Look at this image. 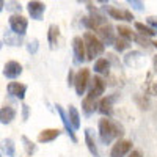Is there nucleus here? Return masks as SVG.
<instances>
[{"mask_svg":"<svg viewBox=\"0 0 157 157\" xmlns=\"http://www.w3.org/2000/svg\"><path fill=\"white\" fill-rule=\"evenodd\" d=\"M99 140L102 145H110L116 138L123 137V127L109 118H101L99 120Z\"/></svg>","mask_w":157,"mask_h":157,"instance_id":"obj_1","label":"nucleus"},{"mask_svg":"<svg viewBox=\"0 0 157 157\" xmlns=\"http://www.w3.org/2000/svg\"><path fill=\"white\" fill-rule=\"evenodd\" d=\"M83 44H85V54H86V60H94L96 57L102 55L104 50H105V46L102 44L101 39L93 33V32H86L83 35Z\"/></svg>","mask_w":157,"mask_h":157,"instance_id":"obj_2","label":"nucleus"},{"mask_svg":"<svg viewBox=\"0 0 157 157\" xmlns=\"http://www.w3.org/2000/svg\"><path fill=\"white\" fill-rule=\"evenodd\" d=\"M96 33H98L96 36L102 41L104 46H113L116 36H115V29H113V25H112L109 21L104 22L102 25H99V27L96 29Z\"/></svg>","mask_w":157,"mask_h":157,"instance_id":"obj_3","label":"nucleus"},{"mask_svg":"<svg viewBox=\"0 0 157 157\" xmlns=\"http://www.w3.org/2000/svg\"><path fill=\"white\" fill-rule=\"evenodd\" d=\"M90 83V69L88 68H82L77 74H74V88H75V93L82 98V94H85L86 86Z\"/></svg>","mask_w":157,"mask_h":157,"instance_id":"obj_4","label":"nucleus"},{"mask_svg":"<svg viewBox=\"0 0 157 157\" xmlns=\"http://www.w3.org/2000/svg\"><path fill=\"white\" fill-rule=\"evenodd\" d=\"M10 29L13 33H16L19 36H24L25 32H27V27H29V21L27 17H24L22 14H11L10 17Z\"/></svg>","mask_w":157,"mask_h":157,"instance_id":"obj_5","label":"nucleus"},{"mask_svg":"<svg viewBox=\"0 0 157 157\" xmlns=\"http://www.w3.org/2000/svg\"><path fill=\"white\" fill-rule=\"evenodd\" d=\"M72 52H74V61L77 64H82L86 61V54H85V44L82 36H74L72 38Z\"/></svg>","mask_w":157,"mask_h":157,"instance_id":"obj_6","label":"nucleus"},{"mask_svg":"<svg viewBox=\"0 0 157 157\" xmlns=\"http://www.w3.org/2000/svg\"><path fill=\"white\" fill-rule=\"evenodd\" d=\"M27 11L32 19L35 21H41L44 16V11H46V5L41 2V0H30L27 3Z\"/></svg>","mask_w":157,"mask_h":157,"instance_id":"obj_7","label":"nucleus"},{"mask_svg":"<svg viewBox=\"0 0 157 157\" xmlns=\"http://www.w3.org/2000/svg\"><path fill=\"white\" fill-rule=\"evenodd\" d=\"M130 151H132V141L118 140L110 151V157H126V154H129Z\"/></svg>","mask_w":157,"mask_h":157,"instance_id":"obj_8","label":"nucleus"},{"mask_svg":"<svg viewBox=\"0 0 157 157\" xmlns=\"http://www.w3.org/2000/svg\"><path fill=\"white\" fill-rule=\"evenodd\" d=\"M105 11L107 14L112 17V19H116V21H124V22H132L135 17L130 11L127 10H120V8H115V6H105Z\"/></svg>","mask_w":157,"mask_h":157,"instance_id":"obj_9","label":"nucleus"},{"mask_svg":"<svg viewBox=\"0 0 157 157\" xmlns=\"http://www.w3.org/2000/svg\"><path fill=\"white\" fill-rule=\"evenodd\" d=\"M90 82H91V88H90V93L86 96L91 98V99L101 98L104 94V91H105V82H104L99 75H94L93 80H90Z\"/></svg>","mask_w":157,"mask_h":157,"instance_id":"obj_10","label":"nucleus"},{"mask_svg":"<svg viewBox=\"0 0 157 157\" xmlns=\"http://www.w3.org/2000/svg\"><path fill=\"white\" fill-rule=\"evenodd\" d=\"M22 74V64L11 60V61H6L5 66H3V75L6 78H16Z\"/></svg>","mask_w":157,"mask_h":157,"instance_id":"obj_11","label":"nucleus"},{"mask_svg":"<svg viewBox=\"0 0 157 157\" xmlns=\"http://www.w3.org/2000/svg\"><path fill=\"white\" fill-rule=\"evenodd\" d=\"M6 90H8L10 96L22 101L25 98V93H27V85H25V83H19V82H11V83H8Z\"/></svg>","mask_w":157,"mask_h":157,"instance_id":"obj_12","label":"nucleus"},{"mask_svg":"<svg viewBox=\"0 0 157 157\" xmlns=\"http://www.w3.org/2000/svg\"><path fill=\"white\" fill-rule=\"evenodd\" d=\"M57 112H58V115H60V120H61V123H63V126H64V129H66V134L69 135V138L74 141V143H77V137H75V130L72 129V126H71V123H69V120H68V115H66V112L63 110V107L61 105H58L57 104Z\"/></svg>","mask_w":157,"mask_h":157,"instance_id":"obj_13","label":"nucleus"},{"mask_svg":"<svg viewBox=\"0 0 157 157\" xmlns=\"http://www.w3.org/2000/svg\"><path fill=\"white\" fill-rule=\"evenodd\" d=\"M85 143H86V148L91 152V155L99 157V149H98V143H96V137L93 129H85Z\"/></svg>","mask_w":157,"mask_h":157,"instance_id":"obj_14","label":"nucleus"},{"mask_svg":"<svg viewBox=\"0 0 157 157\" xmlns=\"http://www.w3.org/2000/svg\"><path fill=\"white\" fill-rule=\"evenodd\" d=\"M60 134H61L60 129H44V130L39 132L38 141L39 143H50V141H54L55 138H58Z\"/></svg>","mask_w":157,"mask_h":157,"instance_id":"obj_15","label":"nucleus"},{"mask_svg":"<svg viewBox=\"0 0 157 157\" xmlns=\"http://www.w3.org/2000/svg\"><path fill=\"white\" fill-rule=\"evenodd\" d=\"M113 96H109V98H102L98 104V110L99 113H102L104 116H110L112 115V110H113Z\"/></svg>","mask_w":157,"mask_h":157,"instance_id":"obj_16","label":"nucleus"},{"mask_svg":"<svg viewBox=\"0 0 157 157\" xmlns=\"http://www.w3.org/2000/svg\"><path fill=\"white\" fill-rule=\"evenodd\" d=\"M16 118V110L11 105H5L0 109V123L2 124H10Z\"/></svg>","mask_w":157,"mask_h":157,"instance_id":"obj_17","label":"nucleus"},{"mask_svg":"<svg viewBox=\"0 0 157 157\" xmlns=\"http://www.w3.org/2000/svg\"><path fill=\"white\" fill-rule=\"evenodd\" d=\"M47 41L50 44V49H55L58 41H60V29H58V25L55 24H52L50 27H49V32H47Z\"/></svg>","mask_w":157,"mask_h":157,"instance_id":"obj_18","label":"nucleus"},{"mask_svg":"<svg viewBox=\"0 0 157 157\" xmlns=\"http://www.w3.org/2000/svg\"><path fill=\"white\" fill-rule=\"evenodd\" d=\"M68 120L74 130L80 129V115H78V110L74 105H69V109H68Z\"/></svg>","mask_w":157,"mask_h":157,"instance_id":"obj_19","label":"nucleus"},{"mask_svg":"<svg viewBox=\"0 0 157 157\" xmlns=\"http://www.w3.org/2000/svg\"><path fill=\"white\" fill-rule=\"evenodd\" d=\"M98 99H91V98H88V96H85L83 98V101H82V109H83V112H85V115H93L96 110H98V102H96Z\"/></svg>","mask_w":157,"mask_h":157,"instance_id":"obj_20","label":"nucleus"},{"mask_svg":"<svg viewBox=\"0 0 157 157\" xmlns=\"http://www.w3.org/2000/svg\"><path fill=\"white\" fill-rule=\"evenodd\" d=\"M94 72L98 74H109L110 69V60L109 58H98L94 61Z\"/></svg>","mask_w":157,"mask_h":157,"instance_id":"obj_21","label":"nucleus"},{"mask_svg":"<svg viewBox=\"0 0 157 157\" xmlns=\"http://www.w3.org/2000/svg\"><path fill=\"white\" fill-rule=\"evenodd\" d=\"M116 32L120 35V38H124L127 41H135V38H137V33H134L129 27H124V25H118Z\"/></svg>","mask_w":157,"mask_h":157,"instance_id":"obj_22","label":"nucleus"},{"mask_svg":"<svg viewBox=\"0 0 157 157\" xmlns=\"http://www.w3.org/2000/svg\"><path fill=\"white\" fill-rule=\"evenodd\" d=\"M135 25V30L141 35V36H146V38H152V36H155V30H152L149 25H145V24H141V22H135L134 24Z\"/></svg>","mask_w":157,"mask_h":157,"instance_id":"obj_23","label":"nucleus"},{"mask_svg":"<svg viewBox=\"0 0 157 157\" xmlns=\"http://www.w3.org/2000/svg\"><path fill=\"white\" fill-rule=\"evenodd\" d=\"M2 149H3V152L8 157H14L16 155V145H14V141H13L11 138H5L2 141Z\"/></svg>","mask_w":157,"mask_h":157,"instance_id":"obj_24","label":"nucleus"},{"mask_svg":"<svg viewBox=\"0 0 157 157\" xmlns=\"http://www.w3.org/2000/svg\"><path fill=\"white\" fill-rule=\"evenodd\" d=\"M22 143H24V149H25V152H27V155H33L36 152V145L29 137L22 135Z\"/></svg>","mask_w":157,"mask_h":157,"instance_id":"obj_25","label":"nucleus"},{"mask_svg":"<svg viewBox=\"0 0 157 157\" xmlns=\"http://www.w3.org/2000/svg\"><path fill=\"white\" fill-rule=\"evenodd\" d=\"M130 41H127V39H124V38H120L118 36L116 39H115V43H113V46H115V50L116 52H124L130 44H129Z\"/></svg>","mask_w":157,"mask_h":157,"instance_id":"obj_26","label":"nucleus"},{"mask_svg":"<svg viewBox=\"0 0 157 157\" xmlns=\"http://www.w3.org/2000/svg\"><path fill=\"white\" fill-rule=\"evenodd\" d=\"M6 10L11 11L13 14H21L22 6H21V3L17 2V0H8L6 2Z\"/></svg>","mask_w":157,"mask_h":157,"instance_id":"obj_27","label":"nucleus"},{"mask_svg":"<svg viewBox=\"0 0 157 157\" xmlns=\"http://www.w3.org/2000/svg\"><path fill=\"white\" fill-rule=\"evenodd\" d=\"M137 58H141L140 52H129V54L124 57V61H126L127 66H137V63H135Z\"/></svg>","mask_w":157,"mask_h":157,"instance_id":"obj_28","label":"nucleus"},{"mask_svg":"<svg viewBox=\"0 0 157 157\" xmlns=\"http://www.w3.org/2000/svg\"><path fill=\"white\" fill-rule=\"evenodd\" d=\"M126 2L132 6L135 11H143V10H145V3H143V0H126Z\"/></svg>","mask_w":157,"mask_h":157,"instance_id":"obj_29","label":"nucleus"},{"mask_svg":"<svg viewBox=\"0 0 157 157\" xmlns=\"http://www.w3.org/2000/svg\"><path fill=\"white\" fill-rule=\"evenodd\" d=\"M21 38H22V36L13 38V36H11V33H5V41H6V44H10V46H19Z\"/></svg>","mask_w":157,"mask_h":157,"instance_id":"obj_30","label":"nucleus"},{"mask_svg":"<svg viewBox=\"0 0 157 157\" xmlns=\"http://www.w3.org/2000/svg\"><path fill=\"white\" fill-rule=\"evenodd\" d=\"M27 50L30 52V54H36V50H38V39H33V41H30L27 44Z\"/></svg>","mask_w":157,"mask_h":157,"instance_id":"obj_31","label":"nucleus"},{"mask_svg":"<svg viewBox=\"0 0 157 157\" xmlns=\"http://www.w3.org/2000/svg\"><path fill=\"white\" fill-rule=\"evenodd\" d=\"M146 21H148V25H149V27H151L152 30L157 32V16H149Z\"/></svg>","mask_w":157,"mask_h":157,"instance_id":"obj_32","label":"nucleus"},{"mask_svg":"<svg viewBox=\"0 0 157 157\" xmlns=\"http://www.w3.org/2000/svg\"><path fill=\"white\" fill-rule=\"evenodd\" d=\"M148 91H149L151 94H155V96H157V80L149 82V85H148Z\"/></svg>","mask_w":157,"mask_h":157,"instance_id":"obj_33","label":"nucleus"},{"mask_svg":"<svg viewBox=\"0 0 157 157\" xmlns=\"http://www.w3.org/2000/svg\"><path fill=\"white\" fill-rule=\"evenodd\" d=\"M29 113H30V107L27 105V104H24V105H22V120L24 121L29 120Z\"/></svg>","mask_w":157,"mask_h":157,"instance_id":"obj_34","label":"nucleus"},{"mask_svg":"<svg viewBox=\"0 0 157 157\" xmlns=\"http://www.w3.org/2000/svg\"><path fill=\"white\" fill-rule=\"evenodd\" d=\"M74 83V71H69V74H68V85L71 86Z\"/></svg>","mask_w":157,"mask_h":157,"instance_id":"obj_35","label":"nucleus"},{"mask_svg":"<svg viewBox=\"0 0 157 157\" xmlns=\"http://www.w3.org/2000/svg\"><path fill=\"white\" fill-rule=\"evenodd\" d=\"M129 157H143V154H141L140 151H137V149H135V151L130 152V155H129Z\"/></svg>","mask_w":157,"mask_h":157,"instance_id":"obj_36","label":"nucleus"},{"mask_svg":"<svg viewBox=\"0 0 157 157\" xmlns=\"http://www.w3.org/2000/svg\"><path fill=\"white\" fill-rule=\"evenodd\" d=\"M5 8V0H0V11H3Z\"/></svg>","mask_w":157,"mask_h":157,"instance_id":"obj_37","label":"nucleus"},{"mask_svg":"<svg viewBox=\"0 0 157 157\" xmlns=\"http://www.w3.org/2000/svg\"><path fill=\"white\" fill-rule=\"evenodd\" d=\"M154 69H155V71H157V55H155V57H154Z\"/></svg>","mask_w":157,"mask_h":157,"instance_id":"obj_38","label":"nucleus"},{"mask_svg":"<svg viewBox=\"0 0 157 157\" xmlns=\"http://www.w3.org/2000/svg\"><path fill=\"white\" fill-rule=\"evenodd\" d=\"M98 2H99V3H102V5H107L109 0H98Z\"/></svg>","mask_w":157,"mask_h":157,"instance_id":"obj_39","label":"nucleus"},{"mask_svg":"<svg viewBox=\"0 0 157 157\" xmlns=\"http://www.w3.org/2000/svg\"><path fill=\"white\" fill-rule=\"evenodd\" d=\"M151 44H152L154 47H157V41H154V43H151Z\"/></svg>","mask_w":157,"mask_h":157,"instance_id":"obj_40","label":"nucleus"},{"mask_svg":"<svg viewBox=\"0 0 157 157\" xmlns=\"http://www.w3.org/2000/svg\"><path fill=\"white\" fill-rule=\"evenodd\" d=\"M78 2H86V0H78Z\"/></svg>","mask_w":157,"mask_h":157,"instance_id":"obj_41","label":"nucleus"},{"mask_svg":"<svg viewBox=\"0 0 157 157\" xmlns=\"http://www.w3.org/2000/svg\"><path fill=\"white\" fill-rule=\"evenodd\" d=\"M0 157H2V155H0Z\"/></svg>","mask_w":157,"mask_h":157,"instance_id":"obj_42","label":"nucleus"}]
</instances>
